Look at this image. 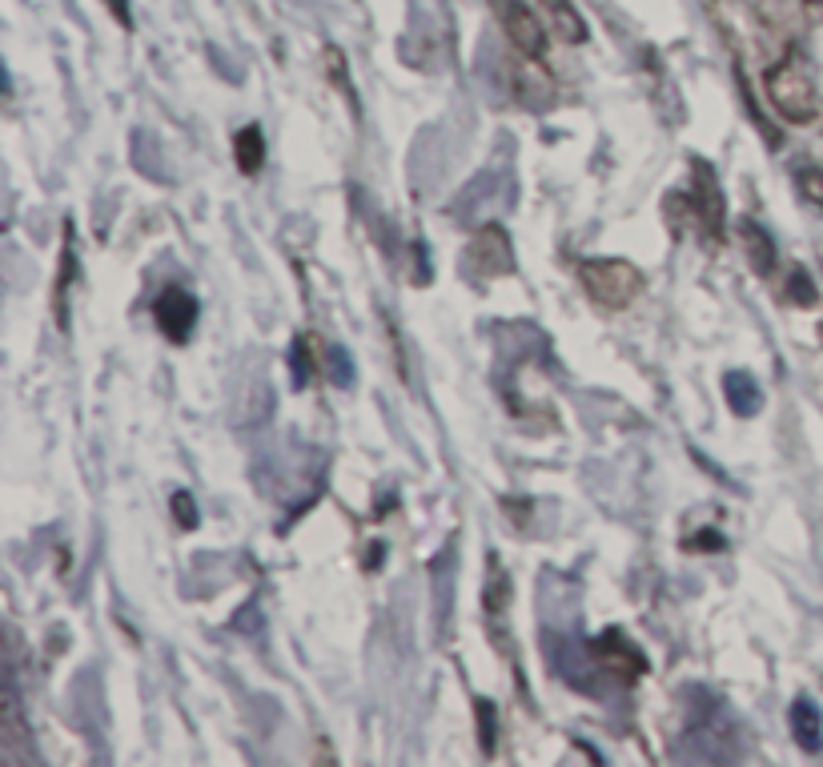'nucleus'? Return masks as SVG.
Masks as SVG:
<instances>
[{"instance_id": "1", "label": "nucleus", "mask_w": 823, "mask_h": 767, "mask_svg": "<svg viewBox=\"0 0 823 767\" xmlns=\"http://www.w3.org/2000/svg\"><path fill=\"white\" fill-rule=\"evenodd\" d=\"M768 101L791 125H808L820 117V89L800 53H788L780 65H771L768 73Z\"/></svg>"}, {"instance_id": "2", "label": "nucleus", "mask_w": 823, "mask_h": 767, "mask_svg": "<svg viewBox=\"0 0 823 767\" xmlns=\"http://www.w3.org/2000/svg\"><path fill=\"white\" fill-rule=\"evenodd\" d=\"M579 281L607 310H623L643 293V270L623 258H586L579 266Z\"/></svg>"}, {"instance_id": "3", "label": "nucleus", "mask_w": 823, "mask_h": 767, "mask_svg": "<svg viewBox=\"0 0 823 767\" xmlns=\"http://www.w3.org/2000/svg\"><path fill=\"white\" fill-rule=\"evenodd\" d=\"M466 273L470 278H507L514 273V246H510V234L502 226H482L466 246Z\"/></svg>"}, {"instance_id": "4", "label": "nucleus", "mask_w": 823, "mask_h": 767, "mask_svg": "<svg viewBox=\"0 0 823 767\" xmlns=\"http://www.w3.org/2000/svg\"><path fill=\"white\" fill-rule=\"evenodd\" d=\"M0 759L12 767H24L37 759L33 732H29V724H24L21 695H17L12 671H9V683H4V699H0Z\"/></svg>"}, {"instance_id": "5", "label": "nucleus", "mask_w": 823, "mask_h": 767, "mask_svg": "<svg viewBox=\"0 0 823 767\" xmlns=\"http://www.w3.org/2000/svg\"><path fill=\"white\" fill-rule=\"evenodd\" d=\"M494 17H499L502 33L510 37V44H514L522 56L546 61V29H542V21L534 17L531 4H522V0H494Z\"/></svg>"}, {"instance_id": "6", "label": "nucleus", "mask_w": 823, "mask_h": 767, "mask_svg": "<svg viewBox=\"0 0 823 767\" xmlns=\"http://www.w3.org/2000/svg\"><path fill=\"white\" fill-rule=\"evenodd\" d=\"M591 655H595L598 667L618 683H635V680H643V671H647L643 651L635 647L623 631H603V635L591 643Z\"/></svg>"}, {"instance_id": "7", "label": "nucleus", "mask_w": 823, "mask_h": 767, "mask_svg": "<svg viewBox=\"0 0 823 767\" xmlns=\"http://www.w3.org/2000/svg\"><path fill=\"white\" fill-rule=\"evenodd\" d=\"M153 318H157V330H162L174 346H185L194 338V325H197V298L181 286H169L162 290V298L153 302Z\"/></svg>"}, {"instance_id": "8", "label": "nucleus", "mask_w": 823, "mask_h": 767, "mask_svg": "<svg viewBox=\"0 0 823 767\" xmlns=\"http://www.w3.org/2000/svg\"><path fill=\"white\" fill-rule=\"evenodd\" d=\"M739 241L748 249V261L756 266V273L768 278L775 270V241H771L768 229L759 226V221H751V217H739Z\"/></svg>"}, {"instance_id": "9", "label": "nucleus", "mask_w": 823, "mask_h": 767, "mask_svg": "<svg viewBox=\"0 0 823 767\" xmlns=\"http://www.w3.org/2000/svg\"><path fill=\"white\" fill-rule=\"evenodd\" d=\"M791 735L803 752H823V715L812 699H795L791 703Z\"/></svg>"}, {"instance_id": "10", "label": "nucleus", "mask_w": 823, "mask_h": 767, "mask_svg": "<svg viewBox=\"0 0 823 767\" xmlns=\"http://www.w3.org/2000/svg\"><path fill=\"white\" fill-rule=\"evenodd\" d=\"M723 390H727V406H731L739 418H756V414L763 411V390H759L756 379L743 374V370H731L723 379Z\"/></svg>"}, {"instance_id": "11", "label": "nucleus", "mask_w": 823, "mask_h": 767, "mask_svg": "<svg viewBox=\"0 0 823 767\" xmlns=\"http://www.w3.org/2000/svg\"><path fill=\"white\" fill-rule=\"evenodd\" d=\"M546 9V21H551V33L566 44H583L586 41V21L579 17L571 0H539Z\"/></svg>"}, {"instance_id": "12", "label": "nucleus", "mask_w": 823, "mask_h": 767, "mask_svg": "<svg viewBox=\"0 0 823 767\" xmlns=\"http://www.w3.org/2000/svg\"><path fill=\"white\" fill-rule=\"evenodd\" d=\"M233 157H238V169L246 177H253L265 165V137H261L258 125H246V129L233 137Z\"/></svg>"}, {"instance_id": "13", "label": "nucleus", "mask_w": 823, "mask_h": 767, "mask_svg": "<svg viewBox=\"0 0 823 767\" xmlns=\"http://www.w3.org/2000/svg\"><path fill=\"white\" fill-rule=\"evenodd\" d=\"M788 298L795 305H815V302H820V293H815V281L808 278L803 270H795L788 278Z\"/></svg>"}, {"instance_id": "14", "label": "nucleus", "mask_w": 823, "mask_h": 767, "mask_svg": "<svg viewBox=\"0 0 823 767\" xmlns=\"http://www.w3.org/2000/svg\"><path fill=\"white\" fill-rule=\"evenodd\" d=\"M174 519H177V527H181V530L197 527V502H194V495H189V490H177V495H174Z\"/></svg>"}, {"instance_id": "15", "label": "nucleus", "mask_w": 823, "mask_h": 767, "mask_svg": "<svg viewBox=\"0 0 823 767\" xmlns=\"http://www.w3.org/2000/svg\"><path fill=\"white\" fill-rule=\"evenodd\" d=\"M325 366H330V379H334L337 386H350V382H354V370H350V357H346V350H342V346H330Z\"/></svg>"}, {"instance_id": "16", "label": "nucleus", "mask_w": 823, "mask_h": 767, "mask_svg": "<svg viewBox=\"0 0 823 767\" xmlns=\"http://www.w3.org/2000/svg\"><path fill=\"white\" fill-rule=\"evenodd\" d=\"M800 189H803V197H812L815 206H823V169L808 165V169L800 174Z\"/></svg>"}, {"instance_id": "17", "label": "nucleus", "mask_w": 823, "mask_h": 767, "mask_svg": "<svg viewBox=\"0 0 823 767\" xmlns=\"http://www.w3.org/2000/svg\"><path fill=\"white\" fill-rule=\"evenodd\" d=\"M478 727H482V747H494V707L490 703H478Z\"/></svg>"}, {"instance_id": "18", "label": "nucleus", "mask_w": 823, "mask_h": 767, "mask_svg": "<svg viewBox=\"0 0 823 767\" xmlns=\"http://www.w3.org/2000/svg\"><path fill=\"white\" fill-rule=\"evenodd\" d=\"M687 547H691V551H699V547H711V551H723V547H727V539H723V535H716V530H704V535H695V539H687Z\"/></svg>"}, {"instance_id": "19", "label": "nucleus", "mask_w": 823, "mask_h": 767, "mask_svg": "<svg viewBox=\"0 0 823 767\" xmlns=\"http://www.w3.org/2000/svg\"><path fill=\"white\" fill-rule=\"evenodd\" d=\"M105 4H108V12H113V17H117L121 24H125V29H133V12H129V0H105Z\"/></svg>"}, {"instance_id": "20", "label": "nucleus", "mask_w": 823, "mask_h": 767, "mask_svg": "<svg viewBox=\"0 0 823 767\" xmlns=\"http://www.w3.org/2000/svg\"><path fill=\"white\" fill-rule=\"evenodd\" d=\"M293 366H298V386H302L305 374H310V370H305V342H298V346H293Z\"/></svg>"}, {"instance_id": "21", "label": "nucleus", "mask_w": 823, "mask_h": 767, "mask_svg": "<svg viewBox=\"0 0 823 767\" xmlns=\"http://www.w3.org/2000/svg\"><path fill=\"white\" fill-rule=\"evenodd\" d=\"M808 4H823V0H808Z\"/></svg>"}]
</instances>
